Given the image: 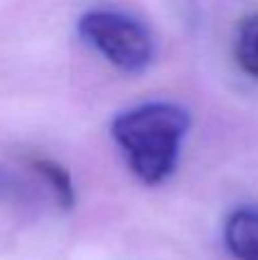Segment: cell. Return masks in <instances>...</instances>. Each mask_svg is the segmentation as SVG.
I'll return each mask as SVG.
<instances>
[{"label":"cell","instance_id":"6da1fadb","mask_svg":"<svg viewBox=\"0 0 258 260\" xmlns=\"http://www.w3.org/2000/svg\"><path fill=\"white\" fill-rule=\"evenodd\" d=\"M187 128L190 117L181 105L153 101L123 110L110 130L133 174L146 185H158L176 167Z\"/></svg>","mask_w":258,"mask_h":260},{"label":"cell","instance_id":"7a4b0ae2","mask_svg":"<svg viewBox=\"0 0 258 260\" xmlns=\"http://www.w3.org/2000/svg\"><path fill=\"white\" fill-rule=\"evenodd\" d=\"M80 37L121 71H144L155 55L151 30L117 9H91L78 21Z\"/></svg>","mask_w":258,"mask_h":260},{"label":"cell","instance_id":"3957f363","mask_svg":"<svg viewBox=\"0 0 258 260\" xmlns=\"http://www.w3.org/2000/svg\"><path fill=\"white\" fill-rule=\"evenodd\" d=\"M224 242L238 260H258V208L245 206L224 224Z\"/></svg>","mask_w":258,"mask_h":260},{"label":"cell","instance_id":"277c9868","mask_svg":"<svg viewBox=\"0 0 258 260\" xmlns=\"http://www.w3.org/2000/svg\"><path fill=\"white\" fill-rule=\"evenodd\" d=\"M32 167H35L37 174L48 183V187L53 189L59 206H62L64 210L73 208V203H76V189H73V180H71V176H69V171L64 169V167H59L57 162H50V160H35Z\"/></svg>","mask_w":258,"mask_h":260},{"label":"cell","instance_id":"5b68a950","mask_svg":"<svg viewBox=\"0 0 258 260\" xmlns=\"http://www.w3.org/2000/svg\"><path fill=\"white\" fill-rule=\"evenodd\" d=\"M236 59L251 78H258V14L245 18L238 27Z\"/></svg>","mask_w":258,"mask_h":260},{"label":"cell","instance_id":"8992f818","mask_svg":"<svg viewBox=\"0 0 258 260\" xmlns=\"http://www.w3.org/2000/svg\"><path fill=\"white\" fill-rule=\"evenodd\" d=\"M12 189H14V180H12V176H9L7 171L0 169V199L9 197V194H12Z\"/></svg>","mask_w":258,"mask_h":260}]
</instances>
